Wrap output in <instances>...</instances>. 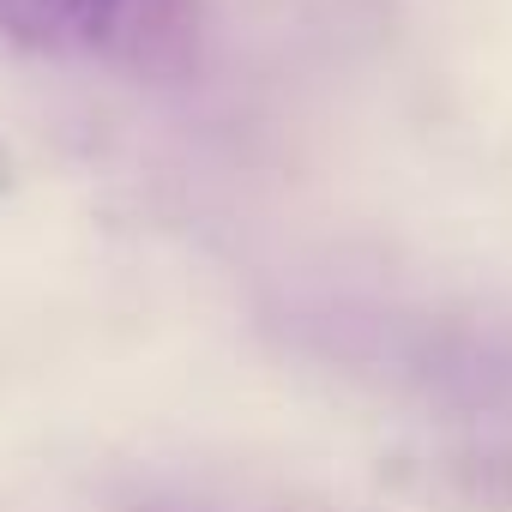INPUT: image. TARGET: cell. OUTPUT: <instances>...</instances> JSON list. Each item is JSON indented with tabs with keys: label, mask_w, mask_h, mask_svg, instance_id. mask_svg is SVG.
I'll return each mask as SVG.
<instances>
[{
	"label": "cell",
	"mask_w": 512,
	"mask_h": 512,
	"mask_svg": "<svg viewBox=\"0 0 512 512\" xmlns=\"http://www.w3.org/2000/svg\"><path fill=\"white\" fill-rule=\"evenodd\" d=\"M0 31L49 55H103L121 67H175L187 49L181 0H0Z\"/></svg>",
	"instance_id": "cell-1"
},
{
	"label": "cell",
	"mask_w": 512,
	"mask_h": 512,
	"mask_svg": "<svg viewBox=\"0 0 512 512\" xmlns=\"http://www.w3.org/2000/svg\"><path fill=\"white\" fill-rule=\"evenodd\" d=\"M139 512H175V506H139Z\"/></svg>",
	"instance_id": "cell-2"
}]
</instances>
